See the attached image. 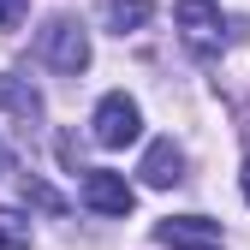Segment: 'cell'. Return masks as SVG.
I'll list each match as a JSON object with an SVG mask.
<instances>
[{
	"label": "cell",
	"mask_w": 250,
	"mask_h": 250,
	"mask_svg": "<svg viewBox=\"0 0 250 250\" xmlns=\"http://www.w3.org/2000/svg\"><path fill=\"white\" fill-rule=\"evenodd\" d=\"M18 191H24V203H36V208H48V214H60V208H66V197H60V191H48V185H42V179H30V173H24V185H18Z\"/></svg>",
	"instance_id": "30bf717a"
},
{
	"label": "cell",
	"mask_w": 250,
	"mask_h": 250,
	"mask_svg": "<svg viewBox=\"0 0 250 250\" xmlns=\"http://www.w3.org/2000/svg\"><path fill=\"white\" fill-rule=\"evenodd\" d=\"M0 113H12L18 125H36L42 119V96L24 78H0Z\"/></svg>",
	"instance_id": "52a82bcc"
},
{
	"label": "cell",
	"mask_w": 250,
	"mask_h": 250,
	"mask_svg": "<svg viewBox=\"0 0 250 250\" xmlns=\"http://www.w3.org/2000/svg\"><path fill=\"white\" fill-rule=\"evenodd\" d=\"M24 12H30V0H0V30H18Z\"/></svg>",
	"instance_id": "8fae6325"
},
{
	"label": "cell",
	"mask_w": 250,
	"mask_h": 250,
	"mask_svg": "<svg viewBox=\"0 0 250 250\" xmlns=\"http://www.w3.org/2000/svg\"><path fill=\"white\" fill-rule=\"evenodd\" d=\"M149 18H155L149 0H107V24L119 30V36H125V30H143Z\"/></svg>",
	"instance_id": "ba28073f"
},
{
	"label": "cell",
	"mask_w": 250,
	"mask_h": 250,
	"mask_svg": "<svg viewBox=\"0 0 250 250\" xmlns=\"http://www.w3.org/2000/svg\"><path fill=\"white\" fill-rule=\"evenodd\" d=\"M42 60H48L54 72L78 78V72L89 66V36H83V24H72V18H54V24L42 30Z\"/></svg>",
	"instance_id": "7a4b0ae2"
},
{
	"label": "cell",
	"mask_w": 250,
	"mask_h": 250,
	"mask_svg": "<svg viewBox=\"0 0 250 250\" xmlns=\"http://www.w3.org/2000/svg\"><path fill=\"white\" fill-rule=\"evenodd\" d=\"M173 24L185 30V42H191L197 54H214V48H221V36H227L221 6H214V0H179V6H173Z\"/></svg>",
	"instance_id": "3957f363"
},
{
	"label": "cell",
	"mask_w": 250,
	"mask_h": 250,
	"mask_svg": "<svg viewBox=\"0 0 250 250\" xmlns=\"http://www.w3.org/2000/svg\"><path fill=\"white\" fill-rule=\"evenodd\" d=\"M155 244H167V250H221L227 232H221V221H203V214H173V221L155 227Z\"/></svg>",
	"instance_id": "277c9868"
},
{
	"label": "cell",
	"mask_w": 250,
	"mask_h": 250,
	"mask_svg": "<svg viewBox=\"0 0 250 250\" xmlns=\"http://www.w3.org/2000/svg\"><path fill=\"white\" fill-rule=\"evenodd\" d=\"M131 203H137V191H131L119 173H83V208L125 221V214H131Z\"/></svg>",
	"instance_id": "5b68a950"
},
{
	"label": "cell",
	"mask_w": 250,
	"mask_h": 250,
	"mask_svg": "<svg viewBox=\"0 0 250 250\" xmlns=\"http://www.w3.org/2000/svg\"><path fill=\"white\" fill-rule=\"evenodd\" d=\"M96 143L102 149H125V143H137V131H143V113H137V102L125 96V89H113V96H102L96 102Z\"/></svg>",
	"instance_id": "6da1fadb"
},
{
	"label": "cell",
	"mask_w": 250,
	"mask_h": 250,
	"mask_svg": "<svg viewBox=\"0 0 250 250\" xmlns=\"http://www.w3.org/2000/svg\"><path fill=\"white\" fill-rule=\"evenodd\" d=\"M6 173H12V149L0 143V179H6Z\"/></svg>",
	"instance_id": "7c38bea8"
},
{
	"label": "cell",
	"mask_w": 250,
	"mask_h": 250,
	"mask_svg": "<svg viewBox=\"0 0 250 250\" xmlns=\"http://www.w3.org/2000/svg\"><path fill=\"white\" fill-rule=\"evenodd\" d=\"M0 250H30V221L18 208H0Z\"/></svg>",
	"instance_id": "9c48e42d"
},
{
	"label": "cell",
	"mask_w": 250,
	"mask_h": 250,
	"mask_svg": "<svg viewBox=\"0 0 250 250\" xmlns=\"http://www.w3.org/2000/svg\"><path fill=\"white\" fill-rule=\"evenodd\" d=\"M179 179H185V155H179V143H173V137L149 143V155H143V185H149V191H167V185H179Z\"/></svg>",
	"instance_id": "8992f818"
},
{
	"label": "cell",
	"mask_w": 250,
	"mask_h": 250,
	"mask_svg": "<svg viewBox=\"0 0 250 250\" xmlns=\"http://www.w3.org/2000/svg\"><path fill=\"white\" fill-rule=\"evenodd\" d=\"M244 203H250V161H244Z\"/></svg>",
	"instance_id": "4fadbf2b"
}]
</instances>
